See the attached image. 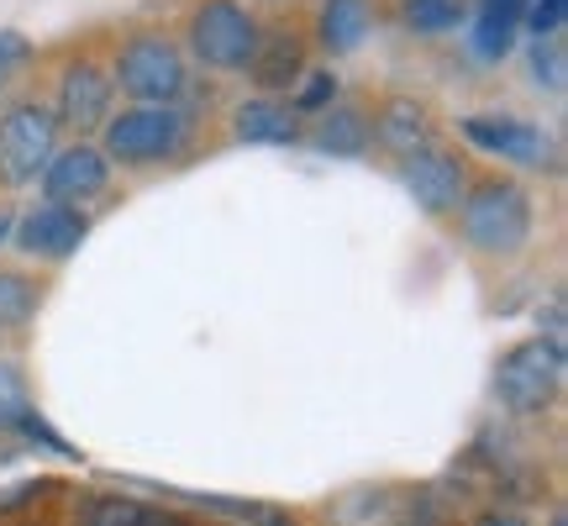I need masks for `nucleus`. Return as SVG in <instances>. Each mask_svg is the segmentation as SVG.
<instances>
[{
  "mask_svg": "<svg viewBox=\"0 0 568 526\" xmlns=\"http://www.w3.org/2000/svg\"><path fill=\"white\" fill-rule=\"evenodd\" d=\"M531 195L516 180H479L458 201V232L479 259H516L531 243Z\"/></svg>",
  "mask_w": 568,
  "mask_h": 526,
  "instance_id": "1",
  "label": "nucleus"
},
{
  "mask_svg": "<svg viewBox=\"0 0 568 526\" xmlns=\"http://www.w3.org/2000/svg\"><path fill=\"white\" fill-rule=\"evenodd\" d=\"M564 347L548 343V337H527V343H516L500 353V364H495V401L506 405L510 416H542L552 401H558V390H564Z\"/></svg>",
  "mask_w": 568,
  "mask_h": 526,
  "instance_id": "2",
  "label": "nucleus"
},
{
  "mask_svg": "<svg viewBox=\"0 0 568 526\" xmlns=\"http://www.w3.org/2000/svg\"><path fill=\"white\" fill-rule=\"evenodd\" d=\"M258 38H264V32H258V17L247 11L243 0H201V6L190 11V21H184V42H190L195 63L216 69V74L247 69Z\"/></svg>",
  "mask_w": 568,
  "mask_h": 526,
  "instance_id": "3",
  "label": "nucleus"
},
{
  "mask_svg": "<svg viewBox=\"0 0 568 526\" xmlns=\"http://www.w3.org/2000/svg\"><path fill=\"white\" fill-rule=\"evenodd\" d=\"M184 132H190V117H184L180 105H132L122 117H105L101 153L111 163L142 169V163L174 159L184 148Z\"/></svg>",
  "mask_w": 568,
  "mask_h": 526,
  "instance_id": "4",
  "label": "nucleus"
},
{
  "mask_svg": "<svg viewBox=\"0 0 568 526\" xmlns=\"http://www.w3.org/2000/svg\"><path fill=\"white\" fill-rule=\"evenodd\" d=\"M111 80L138 105H174L184 95L190 74H184V53L174 42L159 38V32H138L132 42H122Z\"/></svg>",
  "mask_w": 568,
  "mask_h": 526,
  "instance_id": "5",
  "label": "nucleus"
},
{
  "mask_svg": "<svg viewBox=\"0 0 568 526\" xmlns=\"http://www.w3.org/2000/svg\"><path fill=\"white\" fill-rule=\"evenodd\" d=\"M59 153V117L38 101H21L6 122H0V180L6 184H32L42 180L48 159Z\"/></svg>",
  "mask_w": 568,
  "mask_h": 526,
  "instance_id": "6",
  "label": "nucleus"
},
{
  "mask_svg": "<svg viewBox=\"0 0 568 526\" xmlns=\"http://www.w3.org/2000/svg\"><path fill=\"white\" fill-rule=\"evenodd\" d=\"M400 184H406V195L422 205L426 216H453L468 190V174H464V163H458V153L426 142V148L400 159Z\"/></svg>",
  "mask_w": 568,
  "mask_h": 526,
  "instance_id": "7",
  "label": "nucleus"
},
{
  "mask_svg": "<svg viewBox=\"0 0 568 526\" xmlns=\"http://www.w3.org/2000/svg\"><path fill=\"white\" fill-rule=\"evenodd\" d=\"M84 237H90V216H84L80 205L42 201V205H32L21 222H11V243H17L27 259L63 263V259L80 253Z\"/></svg>",
  "mask_w": 568,
  "mask_h": 526,
  "instance_id": "8",
  "label": "nucleus"
},
{
  "mask_svg": "<svg viewBox=\"0 0 568 526\" xmlns=\"http://www.w3.org/2000/svg\"><path fill=\"white\" fill-rule=\"evenodd\" d=\"M464 138L489 153V159H510L521 169H548L552 163V138L542 127L521 122V117H500V111H479V117H464Z\"/></svg>",
  "mask_w": 568,
  "mask_h": 526,
  "instance_id": "9",
  "label": "nucleus"
},
{
  "mask_svg": "<svg viewBox=\"0 0 568 526\" xmlns=\"http://www.w3.org/2000/svg\"><path fill=\"white\" fill-rule=\"evenodd\" d=\"M105 184H111V159H105L95 142H69L59 148L48 169H42V195L59 205H80V201H95Z\"/></svg>",
  "mask_w": 568,
  "mask_h": 526,
  "instance_id": "10",
  "label": "nucleus"
},
{
  "mask_svg": "<svg viewBox=\"0 0 568 526\" xmlns=\"http://www.w3.org/2000/svg\"><path fill=\"white\" fill-rule=\"evenodd\" d=\"M111 101H116V80L105 74L95 59H80V63H69L63 69V80H59V122L69 127H105V117H111Z\"/></svg>",
  "mask_w": 568,
  "mask_h": 526,
  "instance_id": "11",
  "label": "nucleus"
},
{
  "mask_svg": "<svg viewBox=\"0 0 568 526\" xmlns=\"http://www.w3.org/2000/svg\"><path fill=\"white\" fill-rule=\"evenodd\" d=\"M232 138L247 148H284V142H301V117H295V105L258 95L232 111Z\"/></svg>",
  "mask_w": 568,
  "mask_h": 526,
  "instance_id": "12",
  "label": "nucleus"
},
{
  "mask_svg": "<svg viewBox=\"0 0 568 526\" xmlns=\"http://www.w3.org/2000/svg\"><path fill=\"white\" fill-rule=\"evenodd\" d=\"M521 11H527V0H479L474 6V32H468L474 59L485 63L506 59L516 48V38H521Z\"/></svg>",
  "mask_w": 568,
  "mask_h": 526,
  "instance_id": "13",
  "label": "nucleus"
},
{
  "mask_svg": "<svg viewBox=\"0 0 568 526\" xmlns=\"http://www.w3.org/2000/svg\"><path fill=\"white\" fill-rule=\"evenodd\" d=\"M374 32V6L368 0H322L316 11V42H322L332 59H347L358 53Z\"/></svg>",
  "mask_w": 568,
  "mask_h": 526,
  "instance_id": "14",
  "label": "nucleus"
},
{
  "mask_svg": "<svg viewBox=\"0 0 568 526\" xmlns=\"http://www.w3.org/2000/svg\"><path fill=\"white\" fill-rule=\"evenodd\" d=\"M247 74L258 80L264 95H280V90H290V84H301V74H305L301 38H295V32H268V38H258L253 59H247Z\"/></svg>",
  "mask_w": 568,
  "mask_h": 526,
  "instance_id": "15",
  "label": "nucleus"
},
{
  "mask_svg": "<svg viewBox=\"0 0 568 526\" xmlns=\"http://www.w3.org/2000/svg\"><path fill=\"white\" fill-rule=\"evenodd\" d=\"M374 138L385 142L389 153H416V148H426L432 142V117H426V105L416 101V95H389L379 111H374Z\"/></svg>",
  "mask_w": 568,
  "mask_h": 526,
  "instance_id": "16",
  "label": "nucleus"
},
{
  "mask_svg": "<svg viewBox=\"0 0 568 526\" xmlns=\"http://www.w3.org/2000/svg\"><path fill=\"white\" fill-rule=\"evenodd\" d=\"M368 142H374V127L358 105H326L316 132H311V148L332 153V159H358V153H368Z\"/></svg>",
  "mask_w": 568,
  "mask_h": 526,
  "instance_id": "17",
  "label": "nucleus"
},
{
  "mask_svg": "<svg viewBox=\"0 0 568 526\" xmlns=\"http://www.w3.org/2000/svg\"><path fill=\"white\" fill-rule=\"evenodd\" d=\"M42 290L38 280H27L21 269H0V332H21L38 316Z\"/></svg>",
  "mask_w": 568,
  "mask_h": 526,
  "instance_id": "18",
  "label": "nucleus"
},
{
  "mask_svg": "<svg viewBox=\"0 0 568 526\" xmlns=\"http://www.w3.org/2000/svg\"><path fill=\"white\" fill-rule=\"evenodd\" d=\"M464 21V0H406V27L422 38H443Z\"/></svg>",
  "mask_w": 568,
  "mask_h": 526,
  "instance_id": "19",
  "label": "nucleus"
},
{
  "mask_svg": "<svg viewBox=\"0 0 568 526\" xmlns=\"http://www.w3.org/2000/svg\"><path fill=\"white\" fill-rule=\"evenodd\" d=\"M142 506L126 495H90L80 510V526H138Z\"/></svg>",
  "mask_w": 568,
  "mask_h": 526,
  "instance_id": "20",
  "label": "nucleus"
},
{
  "mask_svg": "<svg viewBox=\"0 0 568 526\" xmlns=\"http://www.w3.org/2000/svg\"><path fill=\"white\" fill-rule=\"evenodd\" d=\"M27 411H32V401H27V385H21L17 364L0 358V432H17Z\"/></svg>",
  "mask_w": 568,
  "mask_h": 526,
  "instance_id": "21",
  "label": "nucleus"
},
{
  "mask_svg": "<svg viewBox=\"0 0 568 526\" xmlns=\"http://www.w3.org/2000/svg\"><path fill=\"white\" fill-rule=\"evenodd\" d=\"M568 21V0H527V11H521V32L537 38H558Z\"/></svg>",
  "mask_w": 568,
  "mask_h": 526,
  "instance_id": "22",
  "label": "nucleus"
},
{
  "mask_svg": "<svg viewBox=\"0 0 568 526\" xmlns=\"http://www.w3.org/2000/svg\"><path fill=\"white\" fill-rule=\"evenodd\" d=\"M531 80L548 84V90H564V48H558V38H537V48H531Z\"/></svg>",
  "mask_w": 568,
  "mask_h": 526,
  "instance_id": "23",
  "label": "nucleus"
},
{
  "mask_svg": "<svg viewBox=\"0 0 568 526\" xmlns=\"http://www.w3.org/2000/svg\"><path fill=\"white\" fill-rule=\"evenodd\" d=\"M311 74V69H305ZM337 101V80L332 74H311L301 84V95H295V117H311V111H326V105Z\"/></svg>",
  "mask_w": 568,
  "mask_h": 526,
  "instance_id": "24",
  "label": "nucleus"
},
{
  "mask_svg": "<svg viewBox=\"0 0 568 526\" xmlns=\"http://www.w3.org/2000/svg\"><path fill=\"white\" fill-rule=\"evenodd\" d=\"M27 59H32V42L21 38V32H0V90L27 69Z\"/></svg>",
  "mask_w": 568,
  "mask_h": 526,
  "instance_id": "25",
  "label": "nucleus"
},
{
  "mask_svg": "<svg viewBox=\"0 0 568 526\" xmlns=\"http://www.w3.org/2000/svg\"><path fill=\"white\" fill-rule=\"evenodd\" d=\"M138 526H195L190 516H180V510H159V506H142Z\"/></svg>",
  "mask_w": 568,
  "mask_h": 526,
  "instance_id": "26",
  "label": "nucleus"
},
{
  "mask_svg": "<svg viewBox=\"0 0 568 526\" xmlns=\"http://www.w3.org/2000/svg\"><path fill=\"white\" fill-rule=\"evenodd\" d=\"M474 526H531V522H521V516H510V510H489V516H479Z\"/></svg>",
  "mask_w": 568,
  "mask_h": 526,
  "instance_id": "27",
  "label": "nucleus"
},
{
  "mask_svg": "<svg viewBox=\"0 0 568 526\" xmlns=\"http://www.w3.org/2000/svg\"><path fill=\"white\" fill-rule=\"evenodd\" d=\"M11 222H17V216H11V211H0V243H11Z\"/></svg>",
  "mask_w": 568,
  "mask_h": 526,
  "instance_id": "28",
  "label": "nucleus"
}]
</instances>
